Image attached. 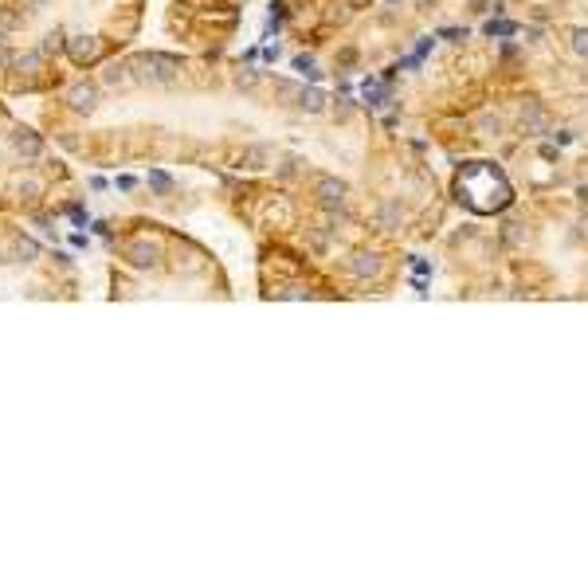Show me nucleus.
<instances>
[{
	"label": "nucleus",
	"mask_w": 588,
	"mask_h": 588,
	"mask_svg": "<svg viewBox=\"0 0 588 588\" xmlns=\"http://www.w3.org/2000/svg\"><path fill=\"white\" fill-rule=\"evenodd\" d=\"M314 196H318V204L326 208V212H341L345 200H349V185H345V181H338V177L322 173L314 181Z\"/></svg>",
	"instance_id": "1"
},
{
	"label": "nucleus",
	"mask_w": 588,
	"mask_h": 588,
	"mask_svg": "<svg viewBox=\"0 0 588 588\" xmlns=\"http://www.w3.org/2000/svg\"><path fill=\"white\" fill-rule=\"evenodd\" d=\"M142 67L145 71H138V79H145V83H157V87L177 83V59H169V55H145Z\"/></svg>",
	"instance_id": "2"
},
{
	"label": "nucleus",
	"mask_w": 588,
	"mask_h": 588,
	"mask_svg": "<svg viewBox=\"0 0 588 588\" xmlns=\"http://www.w3.org/2000/svg\"><path fill=\"white\" fill-rule=\"evenodd\" d=\"M381 271H384V259L377 251H353L349 255V275L353 279H377Z\"/></svg>",
	"instance_id": "3"
},
{
	"label": "nucleus",
	"mask_w": 588,
	"mask_h": 588,
	"mask_svg": "<svg viewBox=\"0 0 588 588\" xmlns=\"http://www.w3.org/2000/svg\"><path fill=\"white\" fill-rule=\"evenodd\" d=\"M545 130H549V114H545L537 102H525L522 106V133L525 138H541Z\"/></svg>",
	"instance_id": "4"
},
{
	"label": "nucleus",
	"mask_w": 588,
	"mask_h": 588,
	"mask_svg": "<svg viewBox=\"0 0 588 588\" xmlns=\"http://www.w3.org/2000/svg\"><path fill=\"white\" fill-rule=\"evenodd\" d=\"M157 255H161V251H157V243H149V240H130L126 243V259H130L133 267H153Z\"/></svg>",
	"instance_id": "5"
},
{
	"label": "nucleus",
	"mask_w": 588,
	"mask_h": 588,
	"mask_svg": "<svg viewBox=\"0 0 588 588\" xmlns=\"http://www.w3.org/2000/svg\"><path fill=\"white\" fill-rule=\"evenodd\" d=\"M71 106H75L79 114H90V110L98 106V90H95V83H75V87H71Z\"/></svg>",
	"instance_id": "6"
},
{
	"label": "nucleus",
	"mask_w": 588,
	"mask_h": 588,
	"mask_svg": "<svg viewBox=\"0 0 588 588\" xmlns=\"http://www.w3.org/2000/svg\"><path fill=\"white\" fill-rule=\"evenodd\" d=\"M275 161V149L271 145H247L240 153V169H263V165Z\"/></svg>",
	"instance_id": "7"
},
{
	"label": "nucleus",
	"mask_w": 588,
	"mask_h": 588,
	"mask_svg": "<svg viewBox=\"0 0 588 588\" xmlns=\"http://www.w3.org/2000/svg\"><path fill=\"white\" fill-rule=\"evenodd\" d=\"M400 200H384L381 208H377V228H384V231H392V228H400Z\"/></svg>",
	"instance_id": "8"
},
{
	"label": "nucleus",
	"mask_w": 588,
	"mask_h": 588,
	"mask_svg": "<svg viewBox=\"0 0 588 588\" xmlns=\"http://www.w3.org/2000/svg\"><path fill=\"white\" fill-rule=\"evenodd\" d=\"M298 106H302L306 114H322V110H326V90L302 87V95H298Z\"/></svg>",
	"instance_id": "9"
},
{
	"label": "nucleus",
	"mask_w": 588,
	"mask_h": 588,
	"mask_svg": "<svg viewBox=\"0 0 588 588\" xmlns=\"http://www.w3.org/2000/svg\"><path fill=\"white\" fill-rule=\"evenodd\" d=\"M275 95L279 98H286V102H298V95H302V83H291V79H279V83H275Z\"/></svg>",
	"instance_id": "10"
},
{
	"label": "nucleus",
	"mask_w": 588,
	"mask_h": 588,
	"mask_svg": "<svg viewBox=\"0 0 588 588\" xmlns=\"http://www.w3.org/2000/svg\"><path fill=\"white\" fill-rule=\"evenodd\" d=\"M479 133H482V138H498V133H502V118L482 114V118H479Z\"/></svg>",
	"instance_id": "11"
},
{
	"label": "nucleus",
	"mask_w": 588,
	"mask_h": 588,
	"mask_svg": "<svg viewBox=\"0 0 588 588\" xmlns=\"http://www.w3.org/2000/svg\"><path fill=\"white\" fill-rule=\"evenodd\" d=\"M569 44H573V51H577L580 59H588V28H573Z\"/></svg>",
	"instance_id": "12"
},
{
	"label": "nucleus",
	"mask_w": 588,
	"mask_h": 588,
	"mask_svg": "<svg viewBox=\"0 0 588 588\" xmlns=\"http://www.w3.org/2000/svg\"><path fill=\"white\" fill-rule=\"evenodd\" d=\"M236 87H240V90H255V87H259V71H255V67H243L240 75H236Z\"/></svg>",
	"instance_id": "13"
},
{
	"label": "nucleus",
	"mask_w": 588,
	"mask_h": 588,
	"mask_svg": "<svg viewBox=\"0 0 588 588\" xmlns=\"http://www.w3.org/2000/svg\"><path fill=\"white\" fill-rule=\"evenodd\" d=\"M149 188H153V193H169V188H173V177L153 169V173H149Z\"/></svg>",
	"instance_id": "14"
},
{
	"label": "nucleus",
	"mask_w": 588,
	"mask_h": 588,
	"mask_svg": "<svg viewBox=\"0 0 588 588\" xmlns=\"http://www.w3.org/2000/svg\"><path fill=\"white\" fill-rule=\"evenodd\" d=\"M294 71H302V75H318L314 55H298V59H294Z\"/></svg>",
	"instance_id": "15"
},
{
	"label": "nucleus",
	"mask_w": 588,
	"mask_h": 588,
	"mask_svg": "<svg viewBox=\"0 0 588 588\" xmlns=\"http://www.w3.org/2000/svg\"><path fill=\"white\" fill-rule=\"evenodd\" d=\"M487 32H490V35H514L518 28H514V24H506V20H498V24L490 20V24H487Z\"/></svg>",
	"instance_id": "16"
},
{
	"label": "nucleus",
	"mask_w": 588,
	"mask_h": 588,
	"mask_svg": "<svg viewBox=\"0 0 588 588\" xmlns=\"http://www.w3.org/2000/svg\"><path fill=\"white\" fill-rule=\"evenodd\" d=\"M294 173H298V161L291 157V161H283V169H279V177H283V181H291Z\"/></svg>",
	"instance_id": "17"
},
{
	"label": "nucleus",
	"mask_w": 588,
	"mask_h": 588,
	"mask_svg": "<svg viewBox=\"0 0 588 588\" xmlns=\"http://www.w3.org/2000/svg\"><path fill=\"white\" fill-rule=\"evenodd\" d=\"M525 40H530V44H541V28H525Z\"/></svg>",
	"instance_id": "18"
},
{
	"label": "nucleus",
	"mask_w": 588,
	"mask_h": 588,
	"mask_svg": "<svg viewBox=\"0 0 588 588\" xmlns=\"http://www.w3.org/2000/svg\"><path fill=\"white\" fill-rule=\"evenodd\" d=\"M541 157L545 161H557V145H541Z\"/></svg>",
	"instance_id": "19"
},
{
	"label": "nucleus",
	"mask_w": 588,
	"mask_h": 588,
	"mask_svg": "<svg viewBox=\"0 0 588 588\" xmlns=\"http://www.w3.org/2000/svg\"><path fill=\"white\" fill-rule=\"evenodd\" d=\"M475 4V12H487V0H471Z\"/></svg>",
	"instance_id": "20"
},
{
	"label": "nucleus",
	"mask_w": 588,
	"mask_h": 588,
	"mask_svg": "<svg viewBox=\"0 0 588 588\" xmlns=\"http://www.w3.org/2000/svg\"><path fill=\"white\" fill-rule=\"evenodd\" d=\"M0 63H8V51H4V47H0Z\"/></svg>",
	"instance_id": "21"
},
{
	"label": "nucleus",
	"mask_w": 588,
	"mask_h": 588,
	"mask_svg": "<svg viewBox=\"0 0 588 588\" xmlns=\"http://www.w3.org/2000/svg\"><path fill=\"white\" fill-rule=\"evenodd\" d=\"M580 228H585V231H580V236H588V220H580Z\"/></svg>",
	"instance_id": "22"
}]
</instances>
